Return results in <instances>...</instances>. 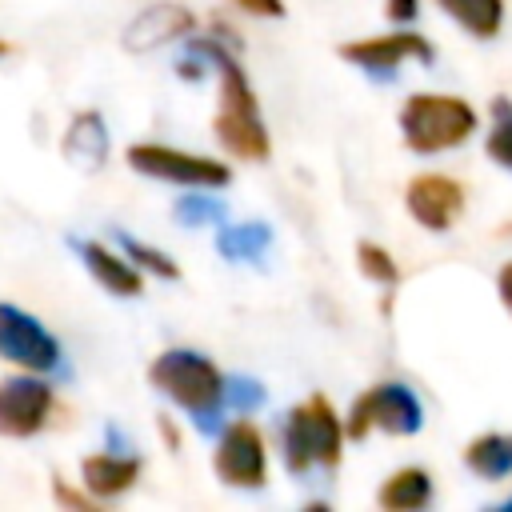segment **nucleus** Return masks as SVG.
Returning <instances> with one entry per match:
<instances>
[{"mask_svg":"<svg viewBox=\"0 0 512 512\" xmlns=\"http://www.w3.org/2000/svg\"><path fill=\"white\" fill-rule=\"evenodd\" d=\"M128 168L140 172V176L164 180V184H180V188H224L232 180V168L224 160L184 152V148H172V144H156V140L132 144L128 148Z\"/></svg>","mask_w":512,"mask_h":512,"instance_id":"obj_6","label":"nucleus"},{"mask_svg":"<svg viewBox=\"0 0 512 512\" xmlns=\"http://www.w3.org/2000/svg\"><path fill=\"white\" fill-rule=\"evenodd\" d=\"M428 500H432V476L428 468H416V464L396 468L376 492V504L384 512H416V508H428Z\"/></svg>","mask_w":512,"mask_h":512,"instance_id":"obj_16","label":"nucleus"},{"mask_svg":"<svg viewBox=\"0 0 512 512\" xmlns=\"http://www.w3.org/2000/svg\"><path fill=\"white\" fill-rule=\"evenodd\" d=\"M344 440H348L344 420L336 416V408L324 392L304 396L280 428V452L296 476H304L312 468H336L344 456Z\"/></svg>","mask_w":512,"mask_h":512,"instance_id":"obj_3","label":"nucleus"},{"mask_svg":"<svg viewBox=\"0 0 512 512\" xmlns=\"http://www.w3.org/2000/svg\"><path fill=\"white\" fill-rule=\"evenodd\" d=\"M192 28H196L192 8H184V4H176V0H156V4L140 8V12L128 20L120 44H124L128 52L144 56V52H156V48H164V44L188 36Z\"/></svg>","mask_w":512,"mask_h":512,"instance_id":"obj_12","label":"nucleus"},{"mask_svg":"<svg viewBox=\"0 0 512 512\" xmlns=\"http://www.w3.org/2000/svg\"><path fill=\"white\" fill-rule=\"evenodd\" d=\"M468 36L496 40L504 28V0H436Z\"/></svg>","mask_w":512,"mask_h":512,"instance_id":"obj_17","label":"nucleus"},{"mask_svg":"<svg viewBox=\"0 0 512 512\" xmlns=\"http://www.w3.org/2000/svg\"><path fill=\"white\" fill-rule=\"evenodd\" d=\"M356 264H360V272H364L372 284H380V288H396V284H400V268H396L392 252H388L384 244H376V240H360V244H356Z\"/></svg>","mask_w":512,"mask_h":512,"instance_id":"obj_20","label":"nucleus"},{"mask_svg":"<svg viewBox=\"0 0 512 512\" xmlns=\"http://www.w3.org/2000/svg\"><path fill=\"white\" fill-rule=\"evenodd\" d=\"M52 388L40 376L0 380V436H36L48 424Z\"/></svg>","mask_w":512,"mask_h":512,"instance_id":"obj_10","label":"nucleus"},{"mask_svg":"<svg viewBox=\"0 0 512 512\" xmlns=\"http://www.w3.org/2000/svg\"><path fill=\"white\" fill-rule=\"evenodd\" d=\"M228 4L240 8V12H248V16H268V20L284 16V0H228Z\"/></svg>","mask_w":512,"mask_h":512,"instance_id":"obj_24","label":"nucleus"},{"mask_svg":"<svg viewBox=\"0 0 512 512\" xmlns=\"http://www.w3.org/2000/svg\"><path fill=\"white\" fill-rule=\"evenodd\" d=\"M468 204V192L456 176L444 172H420L404 188V208L424 232H448Z\"/></svg>","mask_w":512,"mask_h":512,"instance_id":"obj_9","label":"nucleus"},{"mask_svg":"<svg viewBox=\"0 0 512 512\" xmlns=\"http://www.w3.org/2000/svg\"><path fill=\"white\" fill-rule=\"evenodd\" d=\"M212 468L220 476V484L228 488H264L268 480V444L264 432L252 420H232L212 452Z\"/></svg>","mask_w":512,"mask_h":512,"instance_id":"obj_7","label":"nucleus"},{"mask_svg":"<svg viewBox=\"0 0 512 512\" xmlns=\"http://www.w3.org/2000/svg\"><path fill=\"white\" fill-rule=\"evenodd\" d=\"M220 208L216 204H208V200H200V196H184L180 204H176V216L180 220H192V224H200L204 216H216Z\"/></svg>","mask_w":512,"mask_h":512,"instance_id":"obj_23","label":"nucleus"},{"mask_svg":"<svg viewBox=\"0 0 512 512\" xmlns=\"http://www.w3.org/2000/svg\"><path fill=\"white\" fill-rule=\"evenodd\" d=\"M464 464H468V472H476L480 480H504V476L512 472V436L484 432V436L468 440Z\"/></svg>","mask_w":512,"mask_h":512,"instance_id":"obj_18","label":"nucleus"},{"mask_svg":"<svg viewBox=\"0 0 512 512\" xmlns=\"http://www.w3.org/2000/svg\"><path fill=\"white\" fill-rule=\"evenodd\" d=\"M484 152L496 168L512 172V100L508 96H492L488 104V136H484Z\"/></svg>","mask_w":512,"mask_h":512,"instance_id":"obj_19","label":"nucleus"},{"mask_svg":"<svg viewBox=\"0 0 512 512\" xmlns=\"http://www.w3.org/2000/svg\"><path fill=\"white\" fill-rule=\"evenodd\" d=\"M0 360L28 372H52L60 364V344L36 316L0 300Z\"/></svg>","mask_w":512,"mask_h":512,"instance_id":"obj_8","label":"nucleus"},{"mask_svg":"<svg viewBox=\"0 0 512 512\" xmlns=\"http://www.w3.org/2000/svg\"><path fill=\"white\" fill-rule=\"evenodd\" d=\"M480 128L476 108L452 92H412L400 104V140L420 156L460 148Z\"/></svg>","mask_w":512,"mask_h":512,"instance_id":"obj_2","label":"nucleus"},{"mask_svg":"<svg viewBox=\"0 0 512 512\" xmlns=\"http://www.w3.org/2000/svg\"><path fill=\"white\" fill-rule=\"evenodd\" d=\"M60 152L80 172L104 168V160H108V128H104V116L92 112V108L88 112H76L72 124H68V132H64V140H60Z\"/></svg>","mask_w":512,"mask_h":512,"instance_id":"obj_13","label":"nucleus"},{"mask_svg":"<svg viewBox=\"0 0 512 512\" xmlns=\"http://www.w3.org/2000/svg\"><path fill=\"white\" fill-rule=\"evenodd\" d=\"M384 12H388V20L408 24V20H416V16H420V0H388V4H384Z\"/></svg>","mask_w":512,"mask_h":512,"instance_id":"obj_25","label":"nucleus"},{"mask_svg":"<svg viewBox=\"0 0 512 512\" xmlns=\"http://www.w3.org/2000/svg\"><path fill=\"white\" fill-rule=\"evenodd\" d=\"M4 52H8V44H4V40H0V56H4Z\"/></svg>","mask_w":512,"mask_h":512,"instance_id":"obj_28","label":"nucleus"},{"mask_svg":"<svg viewBox=\"0 0 512 512\" xmlns=\"http://www.w3.org/2000/svg\"><path fill=\"white\" fill-rule=\"evenodd\" d=\"M336 52L364 72H396L404 60H432V44L420 32H376L364 40H344Z\"/></svg>","mask_w":512,"mask_h":512,"instance_id":"obj_11","label":"nucleus"},{"mask_svg":"<svg viewBox=\"0 0 512 512\" xmlns=\"http://www.w3.org/2000/svg\"><path fill=\"white\" fill-rule=\"evenodd\" d=\"M192 52L208 56L216 64V76H220L216 116H212L220 148L228 156H236V160L264 164L272 156V136H268L264 116H260V100H256V88H252L244 64L220 40H192Z\"/></svg>","mask_w":512,"mask_h":512,"instance_id":"obj_1","label":"nucleus"},{"mask_svg":"<svg viewBox=\"0 0 512 512\" xmlns=\"http://www.w3.org/2000/svg\"><path fill=\"white\" fill-rule=\"evenodd\" d=\"M148 384L156 392H164L176 408L192 412L196 420L216 416L224 408V400H228L224 372L208 356H200L192 348H168V352H160L148 364Z\"/></svg>","mask_w":512,"mask_h":512,"instance_id":"obj_4","label":"nucleus"},{"mask_svg":"<svg viewBox=\"0 0 512 512\" xmlns=\"http://www.w3.org/2000/svg\"><path fill=\"white\" fill-rule=\"evenodd\" d=\"M420 424H424L420 400H416L404 384H396V380H380V384L364 388V392L352 400L348 416H344L348 440H364L368 432L412 436V432H420Z\"/></svg>","mask_w":512,"mask_h":512,"instance_id":"obj_5","label":"nucleus"},{"mask_svg":"<svg viewBox=\"0 0 512 512\" xmlns=\"http://www.w3.org/2000/svg\"><path fill=\"white\" fill-rule=\"evenodd\" d=\"M120 244H124V256H128L136 268H144V272H152V276H160V280H180V268H176V260H172L168 252H160V248H152V244H140V240H132V236H120Z\"/></svg>","mask_w":512,"mask_h":512,"instance_id":"obj_21","label":"nucleus"},{"mask_svg":"<svg viewBox=\"0 0 512 512\" xmlns=\"http://www.w3.org/2000/svg\"><path fill=\"white\" fill-rule=\"evenodd\" d=\"M80 480H84V488H88L96 500H112V496L128 492V488L140 480V460H136V456H124V452H96V456H84Z\"/></svg>","mask_w":512,"mask_h":512,"instance_id":"obj_15","label":"nucleus"},{"mask_svg":"<svg viewBox=\"0 0 512 512\" xmlns=\"http://www.w3.org/2000/svg\"><path fill=\"white\" fill-rule=\"evenodd\" d=\"M260 244H264V232H256L252 224H248V228H228V232H220V252H224V256H256Z\"/></svg>","mask_w":512,"mask_h":512,"instance_id":"obj_22","label":"nucleus"},{"mask_svg":"<svg viewBox=\"0 0 512 512\" xmlns=\"http://www.w3.org/2000/svg\"><path fill=\"white\" fill-rule=\"evenodd\" d=\"M56 500H60V504H72V508H92V500H84L80 492H68L60 480H56Z\"/></svg>","mask_w":512,"mask_h":512,"instance_id":"obj_27","label":"nucleus"},{"mask_svg":"<svg viewBox=\"0 0 512 512\" xmlns=\"http://www.w3.org/2000/svg\"><path fill=\"white\" fill-rule=\"evenodd\" d=\"M496 296H500V304H504V312L512 316V260L496 272Z\"/></svg>","mask_w":512,"mask_h":512,"instance_id":"obj_26","label":"nucleus"},{"mask_svg":"<svg viewBox=\"0 0 512 512\" xmlns=\"http://www.w3.org/2000/svg\"><path fill=\"white\" fill-rule=\"evenodd\" d=\"M76 252H80V260L88 264V272L96 276L100 288H108L112 296H140L144 276H140V268H136L132 260L116 256V252H112L108 244H100V240H80Z\"/></svg>","mask_w":512,"mask_h":512,"instance_id":"obj_14","label":"nucleus"}]
</instances>
